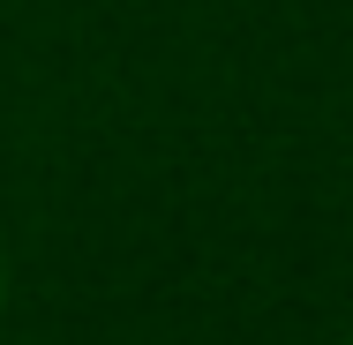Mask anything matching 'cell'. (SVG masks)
<instances>
[{"mask_svg":"<svg viewBox=\"0 0 353 345\" xmlns=\"http://www.w3.org/2000/svg\"><path fill=\"white\" fill-rule=\"evenodd\" d=\"M0 315H8V248H0Z\"/></svg>","mask_w":353,"mask_h":345,"instance_id":"1","label":"cell"}]
</instances>
